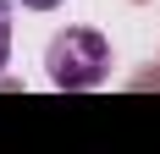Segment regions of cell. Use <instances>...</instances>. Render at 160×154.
Here are the masks:
<instances>
[{
    "label": "cell",
    "mask_w": 160,
    "mask_h": 154,
    "mask_svg": "<svg viewBox=\"0 0 160 154\" xmlns=\"http://www.w3.org/2000/svg\"><path fill=\"white\" fill-rule=\"evenodd\" d=\"M11 61V6L0 0V66Z\"/></svg>",
    "instance_id": "cell-2"
},
{
    "label": "cell",
    "mask_w": 160,
    "mask_h": 154,
    "mask_svg": "<svg viewBox=\"0 0 160 154\" xmlns=\"http://www.w3.org/2000/svg\"><path fill=\"white\" fill-rule=\"evenodd\" d=\"M28 11H50V6H61V0H22Z\"/></svg>",
    "instance_id": "cell-3"
},
{
    "label": "cell",
    "mask_w": 160,
    "mask_h": 154,
    "mask_svg": "<svg viewBox=\"0 0 160 154\" xmlns=\"http://www.w3.org/2000/svg\"><path fill=\"white\" fill-rule=\"evenodd\" d=\"M44 72H50V83L66 88V94L99 88V83L111 77V44H105V33H94V28L55 33L50 50H44Z\"/></svg>",
    "instance_id": "cell-1"
}]
</instances>
